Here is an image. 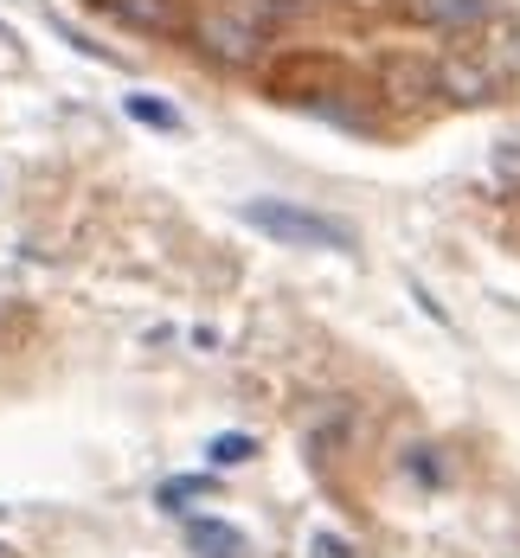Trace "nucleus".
Masks as SVG:
<instances>
[{"mask_svg": "<svg viewBox=\"0 0 520 558\" xmlns=\"http://www.w3.org/2000/svg\"><path fill=\"white\" fill-rule=\"evenodd\" d=\"M213 488H219L213 475H168V482L155 488V507H168V513H186L193 501H206Z\"/></svg>", "mask_w": 520, "mask_h": 558, "instance_id": "0eeeda50", "label": "nucleus"}, {"mask_svg": "<svg viewBox=\"0 0 520 558\" xmlns=\"http://www.w3.org/2000/svg\"><path fill=\"white\" fill-rule=\"evenodd\" d=\"M289 13V0H219L193 20V46L213 64H257L270 46V26Z\"/></svg>", "mask_w": 520, "mask_h": 558, "instance_id": "f257e3e1", "label": "nucleus"}, {"mask_svg": "<svg viewBox=\"0 0 520 558\" xmlns=\"http://www.w3.org/2000/svg\"><path fill=\"white\" fill-rule=\"evenodd\" d=\"M90 7L110 13L116 26H129V33H173L180 26L173 0H90Z\"/></svg>", "mask_w": 520, "mask_h": 558, "instance_id": "39448f33", "label": "nucleus"}, {"mask_svg": "<svg viewBox=\"0 0 520 558\" xmlns=\"http://www.w3.org/2000/svg\"><path fill=\"white\" fill-rule=\"evenodd\" d=\"M186 553L193 558H251V539H244L231 520L193 513V520H186Z\"/></svg>", "mask_w": 520, "mask_h": 558, "instance_id": "7ed1b4c3", "label": "nucleus"}, {"mask_svg": "<svg viewBox=\"0 0 520 558\" xmlns=\"http://www.w3.org/2000/svg\"><path fill=\"white\" fill-rule=\"evenodd\" d=\"M0 513H7V507H0Z\"/></svg>", "mask_w": 520, "mask_h": 558, "instance_id": "f8f14e48", "label": "nucleus"}, {"mask_svg": "<svg viewBox=\"0 0 520 558\" xmlns=\"http://www.w3.org/2000/svg\"><path fill=\"white\" fill-rule=\"evenodd\" d=\"M122 110H129V122H142V129H155V135H180V129H186L180 110H173L168 97H155V90H129Z\"/></svg>", "mask_w": 520, "mask_h": 558, "instance_id": "423d86ee", "label": "nucleus"}, {"mask_svg": "<svg viewBox=\"0 0 520 558\" xmlns=\"http://www.w3.org/2000/svg\"><path fill=\"white\" fill-rule=\"evenodd\" d=\"M411 13L437 33H469V26L495 20V0H411Z\"/></svg>", "mask_w": 520, "mask_h": 558, "instance_id": "20e7f679", "label": "nucleus"}, {"mask_svg": "<svg viewBox=\"0 0 520 558\" xmlns=\"http://www.w3.org/2000/svg\"><path fill=\"white\" fill-rule=\"evenodd\" d=\"M0 558H7V553H0Z\"/></svg>", "mask_w": 520, "mask_h": 558, "instance_id": "ddd939ff", "label": "nucleus"}, {"mask_svg": "<svg viewBox=\"0 0 520 558\" xmlns=\"http://www.w3.org/2000/svg\"><path fill=\"white\" fill-rule=\"evenodd\" d=\"M411 475H418V482H437V469H431V449H411Z\"/></svg>", "mask_w": 520, "mask_h": 558, "instance_id": "9d476101", "label": "nucleus"}, {"mask_svg": "<svg viewBox=\"0 0 520 558\" xmlns=\"http://www.w3.org/2000/svg\"><path fill=\"white\" fill-rule=\"evenodd\" d=\"M309 553H315V558H353V546L335 539V533H315V539H309Z\"/></svg>", "mask_w": 520, "mask_h": 558, "instance_id": "1a4fd4ad", "label": "nucleus"}, {"mask_svg": "<svg viewBox=\"0 0 520 558\" xmlns=\"http://www.w3.org/2000/svg\"><path fill=\"white\" fill-rule=\"evenodd\" d=\"M206 456H213V469H238V462L257 456V437H251V430H219V437L206 444Z\"/></svg>", "mask_w": 520, "mask_h": 558, "instance_id": "6e6552de", "label": "nucleus"}, {"mask_svg": "<svg viewBox=\"0 0 520 558\" xmlns=\"http://www.w3.org/2000/svg\"><path fill=\"white\" fill-rule=\"evenodd\" d=\"M0 39H7V20H0Z\"/></svg>", "mask_w": 520, "mask_h": 558, "instance_id": "9b49d317", "label": "nucleus"}, {"mask_svg": "<svg viewBox=\"0 0 520 558\" xmlns=\"http://www.w3.org/2000/svg\"><path fill=\"white\" fill-rule=\"evenodd\" d=\"M238 219L251 231H264L270 244H289V251H353V225L309 213V206H289V199H244Z\"/></svg>", "mask_w": 520, "mask_h": 558, "instance_id": "f03ea898", "label": "nucleus"}]
</instances>
